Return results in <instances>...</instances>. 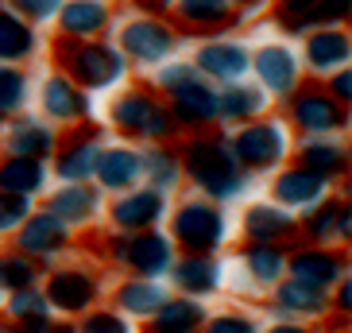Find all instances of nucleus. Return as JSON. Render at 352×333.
<instances>
[{
    "label": "nucleus",
    "mask_w": 352,
    "mask_h": 333,
    "mask_svg": "<svg viewBox=\"0 0 352 333\" xmlns=\"http://www.w3.org/2000/svg\"><path fill=\"white\" fill-rule=\"evenodd\" d=\"M178 163L186 166L190 182L213 202H232L248 190V171H240L225 136H194V140H186Z\"/></svg>",
    "instance_id": "nucleus-1"
},
{
    "label": "nucleus",
    "mask_w": 352,
    "mask_h": 333,
    "mask_svg": "<svg viewBox=\"0 0 352 333\" xmlns=\"http://www.w3.org/2000/svg\"><path fill=\"white\" fill-rule=\"evenodd\" d=\"M54 58H58L66 78H70L78 89H85V94L113 89L116 82L128 78V58L120 54V47H113V43L63 39V43H54Z\"/></svg>",
    "instance_id": "nucleus-2"
},
{
    "label": "nucleus",
    "mask_w": 352,
    "mask_h": 333,
    "mask_svg": "<svg viewBox=\"0 0 352 333\" xmlns=\"http://www.w3.org/2000/svg\"><path fill=\"white\" fill-rule=\"evenodd\" d=\"M170 237L190 252V256H213L228 237V221L217 202L194 198L170 213Z\"/></svg>",
    "instance_id": "nucleus-3"
},
{
    "label": "nucleus",
    "mask_w": 352,
    "mask_h": 333,
    "mask_svg": "<svg viewBox=\"0 0 352 333\" xmlns=\"http://www.w3.org/2000/svg\"><path fill=\"white\" fill-rule=\"evenodd\" d=\"M109 120H113L124 136L155 140V144L170 140L175 128H178L175 116H170V109L159 105V97L151 94V89H128V94H120L113 105H109Z\"/></svg>",
    "instance_id": "nucleus-4"
},
{
    "label": "nucleus",
    "mask_w": 352,
    "mask_h": 333,
    "mask_svg": "<svg viewBox=\"0 0 352 333\" xmlns=\"http://www.w3.org/2000/svg\"><path fill=\"white\" fill-rule=\"evenodd\" d=\"M228 151L240 171H275L290 151V136L279 120H248L236 136H228Z\"/></svg>",
    "instance_id": "nucleus-5"
},
{
    "label": "nucleus",
    "mask_w": 352,
    "mask_h": 333,
    "mask_svg": "<svg viewBox=\"0 0 352 333\" xmlns=\"http://www.w3.org/2000/svg\"><path fill=\"white\" fill-rule=\"evenodd\" d=\"M178 47L175 28H166L159 16H140V20H128L120 28V54L124 58H135L144 66H159L166 63Z\"/></svg>",
    "instance_id": "nucleus-6"
},
{
    "label": "nucleus",
    "mask_w": 352,
    "mask_h": 333,
    "mask_svg": "<svg viewBox=\"0 0 352 333\" xmlns=\"http://www.w3.org/2000/svg\"><path fill=\"white\" fill-rule=\"evenodd\" d=\"M290 125L306 140H314V136L341 132L349 116H344V105H337L325 89H294L290 94Z\"/></svg>",
    "instance_id": "nucleus-7"
},
{
    "label": "nucleus",
    "mask_w": 352,
    "mask_h": 333,
    "mask_svg": "<svg viewBox=\"0 0 352 333\" xmlns=\"http://www.w3.org/2000/svg\"><path fill=\"white\" fill-rule=\"evenodd\" d=\"M190 66L197 70V78L236 85L252 70V51L236 39H209V43H201V51H197V58Z\"/></svg>",
    "instance_id": "nucleus-8"
},
{
    "label": "nucleus",
    "mask_w": 352,
    "mask_h": 333,
    "mask_svg": "<svg viewBox=\"0 0 352 333\" xmlns=\"http://www.w3.org/2000/svg\"><path fill=\"white\" fill-rule=\"evenodd\" d=\"M252 70H256L259 85L275 97H290L302 82V66H298V54L283 47V43H267L252 54Z\"/></svg>",
    "instance_id": "nucleus-9"
},
{
    "label": "nucleus",
    "mask_w": 352,
    "mask_h": 333,
    "mask_svg": "<svg viewBox=\"0 0 352 333\" xmlns=\"http://www.w3.org/2000/svg\"><path fill=\"white\" fill-rule=\"evenodd\" d=\"M124 264L140 275V279H159V275H166L170 264H175V244H170V237L159 233V229L128 233Z\"/></svg>",
    "instance_id": "nucleus-10"
},
{
    "label": "nucleus",
    "mask_w": 352,
    "mask_h": 333,
    "mask_svg": "<svg viewBox=\"0 0 352 333\" xmlns=\"http://www.w3.org/2000/svg\"><path fill=\"white\" fill-rule=\"evenodd\" d=\"M97 279L89 271H78V268H63V271H51L47 279V306L51 310H63V314H85L89 306L97 302Z\"/></svg>",
    "instance_id": "nucleus-11"
},
{
    "label": "nucleus",
    "mask_w": 352,
    "mask_h": 333,
    "mask_svg": "<svg viewBox=\"0 0 352 333\" xmlns=\"http://www.w3.org/2000/svg\"><path fill=\"white\" fill-rule=\"evenodd\" d=\"M287 271L294 283H306V287H318V291H329L333 283L344 279V256L329 252L325 244H310V248H298L294 256H287Z\"/></svg>",
    "instance_id": "nucleus-12"
},
{
    "label": "nucleus",
    "mask_w": 352,
    "mask_h": 333,
    "mask_svg": "<svg viewBox=\"0 0 352 333\" xmlns=\"http://www.w3.org/2000/svg\"><path fill=\"white\" fill-rule=\"evenodd\" d=\"M170 116L182 128H206L217 120V89L206 78H190L186 85L170 89Z\"/></svg>",
    "instance_id": "nucleus-13"
},
{
    "label": "nucleus",
    "mask_w": 352,
    "mask_h": 333,
    "mask_svg": "<svg viewBox=\"0 0 352 333\" xmlns=\"http://www.w3.org/2000/svg\"><path fill=\"white\" fill-rule=\"evenodd\" d=\"M163 217H166V198H163V190H155V186L128 190L124 198L113 202V225H116V233L155 229Z\"/></svg>",
    "instance_id": "nucleus-14"
},
{
    "label": "nucleus",
    "mask_w": 352,
    "mask_h": 333,
    "mask_svg": "<svg viewBox=\"0 0 352 333\" xmlns=\"http://www.w3.org/2000/svg\"><path fill=\"white\" fill-rule=\"evenodd\" d=\"M271 198H275V206H283V209H314L318 202L329 198V182L294 163V166H283L279 175H275Z\"/></svg>",
    "instance_id": "nucleus-15"
},
{
    "label": "nucleus",
    "mask_w": 352,
    "mask_h": 333,
    "mask_svg": "<svg viewBox=\"0 0 352 333\" xmlns=\"http://www.w3.org/2000/svg\"><path fill=\"white\" fill-rule=\"evenodd\" d=\"M39 101H43V113L58 120V125H82L89 120L94 105H89V94L78 89V85L66 78V74H51L39 89Z\"/></svg>",
    "instance_id": "nucleus-16"
},
{
    "label": "nucleus",
    "mask_w": 352,
    "mask_h": 333,
    "mask_svg": "<svg viewBox=\"0 0 352 333\" xmlns=\"http://www.w3.org/2000/svg\"><path fill=\"white\" fill-rule=\"evenodd\" d=\"M16 244H20L23 256H39V260H47V256H54V252H63L66 244H70V225H63L51 209L28 213V221L16 229Z\"/></svg>",
    "instance_id": "nucleus-17"
},
{
    "label": "nucleus",
    "mask_w": 352,
    "mask_h": 333,
    "mask_svg": "<svg viewBox=\"0 0 352 333\" xmlns=\"http://www.w3.org/2000/svg\"><path fill=\"white\" fill-rule=\"evenodd\" d=\"M94 178L104 190H113V194H128V190L144 178V159H140V151H132V147H101Z\"/></svg>",
    "instance_id": "nucleus-18"
},
{
    "label": "nucleus",
    "mask_w": 352,
    "mask_h": 333,
    "mask_svg": "<svg viewBox=\"0 0 352 333\" xmlns=\"http://www.w3.org/2000/svg\"><path fill=\"white\" fill-rule=\"evenodd\" d=\"M97 128H82V132L74 136L70 144L58 151L54 159V175L63 178V182H89L94 178V166H97V155H101V140H97Z\"/></svg>",
    "instance_id": "nucleus-19"
},
{
    "label": "nucleus",
    "mask_w": 352,
    "mask_h": 333,
    "mask_svg": "<svg viewBox=\"0 0 352 333\" xmlns=\"http://www.w3.org/2000/svg\"><path fill=\"white\" fill-rule=\"evenodd\" d=\"M298 233V221L290 217V209L275 206V202H259L244 213V237L252 244H283Z\"/></svg>",
    "instance_id": "nucleus-20"
},
{
    "label": "nucleus",
    "mask_w": 352,
    "mask_h": 333,
    "mask_svg": "<svg viewBox=\"0 0 352 333\" xmlns=\"http://www.w3.org/2000/svg\"><path fill=\"white\" fill-rule=\"evenodd\" d=\"M349 54H352V39L341 28H314V32H306V66L310 70L333 74L341 66H349Z\"/></svg>",
    "instance_id": "nucleus-21"
},
{
    "label": "nucleus",
    "mask_w": 352,
    "mask_h": 333,
    "mask_svg": "<svg viewBox=\"0 0 352 333\" xmlns=\"http://www.w3.org/2000/svg\"><path fill=\"white\" fill-rule=\"evenodd\" d=\"M298 166L314 171L318 178L333 182V178L349 175V147L341 140H329V136H314V140H302L298 147Z\"/></svg>",
    "instance_id": "nucleus-22"
},
{
    "label": "nucleus",
    "mask_w": 352,
    "mask_h": 333,
    "mask_svg": "<svg viewBox=\"0 0 352 333\" xmlns=\"http://www.w3.org/2000/svg\"><path fill=\"white\" fill-rule=\"evenodd\" d=\"M58 28L66 39H97L109 28V4L104 0H66L58 8Z\"/></svg>",
    "instance_id": "nucleus-23"
},
{
    "label": "nucleus",
    "mask_w": 352,
    "mask_h": 333,
    "mask_svg": "<svg viewBox=\"0 0 352 333\" xmlns=\"http://www.w3.org/2000/svg\"><path fill=\"white\" fill-rule=\"evenodd\" d=\"M275 310L287 314V318H321L329 310V291H318V287H306V283L294 279H279L275 283Z\"/></svg>",
    "instance_id": "nucleus-24"
},
{
    "label": "nucleus",
    "mask_w": 352,
    "mask_h": 333,
    "mask_svg": "<svg viewBox=\"0 0 352 333\" xmlns=\"http://www.w3.org/2000/svg\"><path fill=\"white\" fill-rule=\"evenodd\" d=\"M170 275H175V287L186 299H201V294H213L221 287V260H213V256H186V260L170 264Z\"/></svg>",
    "instance_id": "nucleus-25"
},
{
    "label": "nucleus",
    "mask_w": 352,
    "mask_h": 333,
    "mask_svg": "<svg viewBox=\"0 0 352 333\" xmlns=\"http://www.w3.org/2000/svg\"><path fill=\"white\" fill-rule=\"evenodd\" d=\"M209 314L206 306L197 299H186V294H178V299H166L155 314H151V322H147V333H194L201 330Z\"/></svg>",
    "instance_id": "nucleus-26"
},
{
    "label": "nucleus",
    "mask_w": 352,
    "mask_h": 333,
    "mask_svg": "<svg viewBox=\"0 0 352 333\" xmlns=\"http://www.w3.org/2000/svg\"><path fill=\"white\" fill-rule=\"evenodd\" d=\"M306 237L314 244H333V240L352 237V209L349 202H318L306 217Z\"/></svg>",
    "instance_id": "nucleus-27"
},
{
    "label": "nucleus",
    "mask_w": 352,
    "mask_h": 333,
    "mask_svg": "<svg viewBox=\"0 0 352 333\" xmlns=\"http://www.w3.org/2000/svg\"><path fill=\"white\" fill-rule=\"evenodd\" d=\"M267 109V94L256 89L248 82L225 85V94H217V120H228V125H248V120H259Z\"/></svg>",
    "instance_id": "nucleus-28"
},
{
    "label": "nucleus",
    "mask_w": 352,
    "mask_h": 333,
    "mask_svg": "<svg viewBox=\"0 0 352 333\" xmlns=\"http://www.w3.org/2000/svg\"><path fill=\"white\" fill-rule=\"evenodd\" d=\"M175 12L190 32H201V35L225 32V28L236 23V12H232L228 0H175Z\"/></svg>",
    "instance_id": "nucleus-29"
},
{
    "label": "nucleus",
    "mask_w": 352,
    "mask_h": 333,
    "mask_svg": "<svg viewBox=\"0 0 352 333\" xmlns=\"http://www.w3.org/2000/svg\"><path fill=\"white\" fill-rule=\"evenodd\" d=\"M43 186H47V166H43V159L8 155L4 163H0V194L35 198Z\"/></svg>",
    "instance_id": "nucleus-30"
},
{
    "label": "nucleus",
    "mask_w": 352,
    "mask_h": 333,
    "mask_svg": "<svg viewBox=\"0 0 352 333\" xmlns=\"http://www.w3.org/2000/svg\"><path fill=\"white\" fill-rule=\"evenodd\" d=\"M97 206H101V194H97L89 182H66V186L51 198L47 209H51L63 225H85V221L97 213Z\"/></svg>",
    "instance_id": "nucleus-31"
},
{
    "label": "nucleus",
    "mask_w": 352,
    "mask_h": 333,
    "mask_svg": "<svg viewBox=\"0 0 352 333\" xmlns=\"http://www.w3.org/2000/svg\"><path fill=\"white\" fill-rule=\"evenodd\" d=\"M35 28L28 20H20L12 8H0V63L16 66L23 58L35 54Z\"/></svg>",
    "instance_id": "nucleus-32"
},
{
    "label": "nucleus",
    "mask_w": 352,
    "mask_h": 333,
    "mask_svg": "<svg viewBox=\"0 0 352 333\" xmlns=\"http://www.w3.org/2000/svg\"><path fill=\"white\" fill-rule=\"evenodd\" d=\"M166 299L170 294L159 287V279H140L135 275V279L116 287V306H120V314H132V318H151Z\"/></svg>",
    "instance_id": "nucleus-33"
},
{
    "label": "nucleus",
    "mask_w": 352,
    "mask_h": 333,
    "mask_svg": "<svg viewBox=\"0 0 352 333\" xmlns=\"http://www.w3.org/2000/svg\"><path fill=\"white\" fill-rule=\"evenodd\" d=\"M54 144H58V140H54V132L47 125H39V120H32V116H28V120L20 116V120L8 128V151H12V155L47 159L54 151Z\"/></svg>",
    "instance_id": "nucleus-34"
},
{
    "label": "nucleus",
    "mask_w": 352,
    "mask_h": 333,
    "mask_svg": "<svg viewBox=\"0 0 352 333\" xmlns=\"http://www.w3.org/2000/svg\"><path fill=\"white\" fill-rule=\"evenodd\" d=\"M240 260H244L248 275L259 283V287H275V283L287 275V256H283L279 244H248Z\"/></svg>",
    "instance_id": "nucleus-35"
},
{
    "label": "nucleus",
    "mask_w": 352,
    "mask_h": 333,
    "mask_svg": "<svg viewBox=\"0 0 352 333\" xmlns=\"http://www.w3.org/2000/svg\"><path fill=\"white\" fill-rule=\"evenodd\" d=\"M8 314L16 318V325H20V333H28V330H39V325H51V306H47V299H43V291H35V287H23V291H12Z\"/></svg>",
    "instance_id": "nucleus-36"
},
{
    "label": "nucleus",
    "mask_w": 352,
    "mask_h": 333,
    "mask_svg": "<svg viewBox=\"0 0 352 333\" xmlns=\"http://www.w3.org/2000/svg\"><path fill=\"white\" fill-rule=\"evenodd\" d=\"M140 159H144V175L151 178V186H155V190H170L178 178H182V163H178L175 147L155 144V147H147Z\"/></svg>",
    "instance_id": "nucleus-37"
},
{
    "label": "nucleus",
    "mask_w": 352,
    "mask_h": 333,
    "mask_svg": "<svg viewBox=\"0 0 352 333\" xmlns=\"http://www.w3.org/2000/svg\"><path fill=\"white\" fill-rule=\"evenodd\" d=\"M28 94H32L28 74H23L20 66L0 63V116H16L23 105H28Z\"/></svg>",
    "instance_id": "nucleus-38"
},
{
    "label": "nucleus",
    "mask_w": 352,
    "mask_h": 333,
    "mask_svg": "<svg viewBox=\"0 0 352 333\" xmlns=\"http://www.w3.org/2000/svg\"><path fill=\"white\" fill-rule=\"evenodd\" d=\"M35 287V264L23 252H4L0 256V291H23Z\"/></svg>",
    "instance_id": "nucleus-39"
},
{
    "label": "nucleus",
    "mask_w": 352,
    "mask_h": 333,
    "mask_svg": "<svg viewBox=\"0 0 352 333\" xmlns=\"http://www.w3.org/2000/svg\"><path fill=\"white\" fill-rule=\"evenodd\" d=\"M314 12L318 0H279V23L287 32H314Z\"/></svg>",
    "instance_id": "nucleus-40"
},
{
    "label": "nucleus",
    "mask_w": 352,
    "mask_h": 333,
    "mask_svg": "<svg viewBox=\"0 0 352 333\" xmlns=\"http://www.w3.org/2000/svg\"><path fill=\"white\" fill-rule=\"evenodd\" d=\"M74 333H132V325L116 310H85Z\"/></svg>",
    "instance_id": "nucleus-41"
},
{
    "label": "nucleus",
    "mask_w": 352,
    "mask_h": 333,
    "mask_svg": "<svg viewBox=\"0 0 352 333\" xmlns=\"http://www.w3.org/2000/svg\"><path fill=\"white\" fill-rule=\"evenodd\" d=\"M32 213V198H20V194H0V237L4 233H16Z\"/></svg>",
    "instance_id": "nucleus-42"
},
{
    "label": "nucleus",
    "mask_w": 352,
    "mask_h": 333,
    "mask_svg": "<svg viewBox=\"0 0 352 333\" xmlns=\"http://www.w3.org/2000/svg\"><path fill=\"white\" fill-rule=\"evenodd\" d=\"M8 4H12V12H16L20 20L47 23V20H54V16H58V8H63L66 0H8Z\"/></svg>",
    "instance_id": "nucleus-43"
},
{
    "label": "nucleus",
    "mask_w": 352,
    "mask_h": 333,
    "mask_svg": "<svg viewBox=\"0 0 352 333\" xmlns=\"http://www.w3.org/2000/svg\"><path fill=\"white\" fill-rule=\"evenodd\" d=\"M201 330L206 333H259V325L248 314H217V318H206Z\"/></svg>",
    "instance_id": "nucleus-44"
},
{
    "label": "nucleus",
    "mask_w": 352,
    "mask_h": 333,
    "mask_svg": "<svg viewBox=\"0 0 352 333\" xmlns=\"http://www.w3.org/2000/svg\"><path fill=\"white\" fill-rule=\"evenodd\" d=\"M349 16V0H318V12H314V23L318 28H337Z\"/></svg>",
    "instance_id": "nucleus-45"
},
{
    "label": "nucleus",
    "mask_w": 352,
    "mask_h": 333,
    "mask_svg": "<svg viewBox=\"0 0 352 333\" xmlns=\"http://www.w3.org/2000/svg\"><path fill=\"white\" fill-rule=\"evenodd\" d=\"M325 94H329L337 105L349 109V101H352V70H349V66H341V70L329 74V89H325Z\"/></svg>",
    "instance_id": "nucleus-46"
},
{
    "label": "nucleus",
    "mask_w": 352,
    "mask_h": 333,
    "mask_svg": "<svg viewBox=\"0 0 352 333\" xmlns=\"http://www.w3.org/2000/svg\"><path fill=\"white\" fill-rule=\"evenodd\" d=\"M190 78H197L194 66H190V63H175V66H163V74H159V85L170 94V89H178V85H186Z\"/></svg>",
    "instance_id": "nucleus-47"
},
{
    "label": "nucleus",
    "mask_w": 352,
    "mask_h": 333,
    "mask_svg": "<svg viewBox=\"0 0 352 333\" xmlns=\"http://www.w3.org/2000/svg\"><path fill=\"white\" fill-rule=\"evenodd\" d=\"M135 8L155 16V12H170V8H175V0H135Z\"/></svg>",
    "instance_id": "nucleus-48"
},
{
    "label": "nucleus",
    "mask_w": 352,
    "mask_h": 333,
    "mask_svg": "<svg viewBox=\"0 0 352 333\" xmlns=\"http://www.w3.org/2000/svg\"><path fill=\"white\" fill-rule=\"evenodd\" d=\"M337 306H341V314L349 318V310H352V287H349V279H341V287H337Z\"/></svg>",
    "instance_id": "nucleus-49"
},
{
    "label": "nucleus",
    "mask_w": 352,
    "mask_h": 333,
    "mask_svg": "<svg viewBox=\"0 0 352 333\" xmlns=\"http://www.w3.org/2000/svg\"><path fill=\"white\" fill-rule=\"evenodd\" d=\"M228 4H232V12H236V16H252V12L263 8V0H228Z\"/></svg>",
    "instance_id": "nucleus-50"
},
{
    "label": "nucleus",
    "mask_w": 352,
    "mask_h": 333,
    "mask_svg": "<svg viewBox=\"0 0 352 333\" xmlns=\"http://www.w3.org/2000/svg\"><path fill=\"white\" fill-rule=\"evenodd\" d=\"M267 333H318L314 325H298V322H279V325H271Z\"/></svg>",
    "instance_id": "nucleus-51"
},
{
    "label": "nucleus",
    "mask_w": 352,
    "mask_h": 333,
    "mask_svg": "<svg viewBox=\"0 0 352 333\" xmlns=\"http://www.w3.org/2000/svg\"><path fill=\"white\" fill-rule=\"evenodd\" d=\"M28 333H74L70 325H39V330H28Z\"/></svg>",
    "instance_id": "nucleus-52"
},
{
    "label": "nucleus",
    "mask_w": 352,
    "mask_h": 333,
    "mask_svg": "<svg viewBox=\"0 0 352 333\" xmlns=\"http://www.w3.org/2000/svg\"><path fill=\"white\" fill-rule=\"evenodd\" d=\"M0 306H4V291H0Z\"/></svg>",
    "instance_id": "nucleus-53"
},
{
    "label": "nucleus",
    "mask_w": 352,
    "mask_h": 333,
    "mask_svg": "<svg viewBox=\"0 0 352 333\" xmlns=\"http://www.w3.org/2000/svg\"><path fill=\"white\" fill-rule=\"evenodd\" d=\"M341 333H349V330H341Z\"/></svg>",
    "instance_id": "nucleus-54"
}]
</instances>
